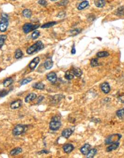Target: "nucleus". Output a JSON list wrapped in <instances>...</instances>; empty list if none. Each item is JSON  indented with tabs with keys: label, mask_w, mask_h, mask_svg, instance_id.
Here are the masks:
<instances>
[{
	"label": "nucleus",
	"mask_w": 124,
	"mask_h": 158,
	"mask_svg": "<svg viewBox=\"0 0 124 158\" xmlns=\"http://www.w3.org/2000/svg\"><path fill=\"white\" fill-rule=\"evenodd\" d=\"M81 31H82L81 29H75L74 30H72L70 32V35L72 36H76V35L79 34V33L81 32Z\"/></svg>",
	"instance_id": "obj_31"
},
{
	"label": "nucleus",
	"mask_w": 124,
	"mask_h": 158,
	"mask_svg": "<svg viewBox=\"0 0 124 158\" xmlns=\"http://www.w3.org/2000/svg\"><path fill=\"white\" fill-rule=\"evenodd\" d=\"M44 48V44L41 41H38L33 44L32 46L29 47L27 50V52L28 54H32L36 52L37 51H39L41 50H42Z\"/></svg>",
	"instance_id": "obj_1"
},
{
	"label": "nucleus",
	"mask_w": 124,
	"mask_h": 158,
	"mask_svg": "<svg viewBox=\"0 0 124 158\" xmlns=\"http://www.w3.org/2000/svg\"><path fill=\"white\" fill-rule=\"evenodd\" d=\"M33 87L38 90H43L45 87V85L42 82H38L33 85Z\"/></svg>",
	"instance_id": "obj_20"
},
{
	"label": "nucleus",
	"mask_w": 124,
	"mask_h": 158,
	"mask_svg": "<svg viewBox=\"0 0 124 158\" xmlns=\"http://www.w3.org/2000/svg\"><path fill=\"white\" fill-rule=\"evenodd\" d=\"M66 16V13L64 12H61L60 13H59V15H57V17H60V18H62V17H64Z\"/></svg>",
	"instance_id": "obj_39"
},
{
	"label": "nucleus",
	"mask_w": 124,
	"mask_h": 158,
	"mask_svg": "<svg viewBox=\"0 0 124 158\" xmlns=\"http://www.w3.org/2000/svg\"><path fill=\"white\" fill-rule=\"evenodd\" d=\"M91 150V145L89 144H85V145L81 147V148L80 149V151H81V153L83 154V155H86L87 154L89 153V152L90 151V150Z\"/></svg>",
	"instance_id": "obj_9"
},
{
	"label": "nucleus",
	"mask_w": 124,
	"mask_h": 158,
	"mask_svg": "<svg viewBox=\"0 0 124 158\" xmlns=\"http://www.w3.org/2000/svg\"><path fill=\"white\" fill-rule=\"evenodd\" d=\"M44 99V97L43 96H40L39 98H38V100H37V102L38 103H40L41 102L43 101V99Z\"/></svg>",
	"instance_id": "obj_40"
},
{
	"label": "nucleus",
	"mask_w": 124,
	"mask_h": 158,
	"mask_svg": "<svg viewBox=\"0 0 124 158\" xmlns=\"http://www.w3.org/2000/svg\"><path fill=\"white\" fill-rule=\"evenodd\" d=\"M117 116L120 119H123L124 118V108L118 110L117 112Z\"/></svg>",
	"instance_id": "obj_29"
},
{
	"label": "nucleus",
	"mask_w": 124,
	"mask_h": 158,
	"mask_svg": "<svg viewBox=\"0 0 124 158\" xmlns=\"http://www.w3.org/2000/svg\"><path fill=\"white\" fill-rule=\"evenodd\" d=\"M97 153V149L93 148L90 150V151L89 152V153L87 154L86 158H94V156L96 155V154Z\"/></svg>",
	"instance_id": "obj_23"
},
{
	"label": "nucleus",
	"mask_w": 124,
	"mask_h": 158,
	"mask_svg": "<svg viewBox=\"0 0 124 158\" xmlns=\"http://www.w3.org/2000/svg\"><path fill=\"white\" fill-rule=\"evenodd\" d=\"M76 52V51H75V47L74 45L73 46L72 48V50H71V53H72V54H75Z\"/></svg>",
	"instance_id": "obj_41"
},
{
	"label": "nucleus",
	"mask_w": 124,
	"mask_h": 158,
	"mask_svg": "<svg viewBox=\"0 0 124 158\" xmlns=\"http://www.w3.org/2000/svg\"><path fill=\"white\" fill-rule=\"evenodd\" d=\"M68 3H69L68 0H62V1L57 3V4L59 6H66V5H67Z\"/></svg>",
	"instance_id": "obj_35"
},
{
	"label": "nucleus",
	"mask_w": 124,
	"mask_h": 158,
	"mask_svg": "<svg viewBox=\"0 0 124 158\" xmlns=\"http://www.w3.org/2000/svg\"><path fill=\"white\" fill-rule=\"evenodd\" d=\"M122 136L120 134L117 133V134L111 135L109 137H107L105 140V144H111L118 142L121 138Z\"/></svg>",
	"instance_id": "obj_4"
},
{
	"label": "nucleus",
	"mask_w": 124,
	"mask_h": 158,
	"mask_svg": "<svg viewBox=\"0 0 124 158\" xmlns=\"http://www.w3.org/2000/svg\"><path fill=\"white\" fill-rule=\"evenodd\" d=\"M8 94V92L6 90H2L0 91V97H3Z\"/></svg>",
	"instance_id": "obj_36"
},
{
	"label": "nucleus",
	"mask_w": 124,
	"mask_h": 158,
	"mask_svg": "<svg viewBox=\"0 0 124 158\" xmlns=\"http://www.w3.org/2000/svg\"><path fill=\"white\" fill-rule=\"evenodd\" d=\"M36 97H37V96H36V94L31 93L26 97L25 98V102L26 103H29L31 101H32L34 99H35Z\"/></svg>",
	"instance_id": "obj_14"
},
{
	"label": "nucleus",
	"mask_w": 124,
	"mask_h": 158,
	"mask_svg": "<svg viewBox=\"0 0 124 158\" xmlns=\"http://www.w3.org/2000/svg\"><path fill=\"white\" fill-rule=\"evenodd\" d=\"M38 3H39L40 5L44 6H46L47 5V2L45 1V0H39V1H38Z\"/></svg>",
	"instance_id": "obj_37"
},
{
	"label": "nucleus",
	"mask_w": 124,
	"mask_h": 158,
	"mask_svg": "<svg viewBox=\"0 0 124 158\" xmlns=\"http://www.w3.org/2000/svg\"><path fill=\"white\" fill-rule=\"evenodd\" d=\"M109 55V52L107 51H101L98 52L97 54V56L98 58H104V57H107Z\"/></svg>",
	"instance_id": "obj_28"
},
{
	"label": "nucleus",
	"mask_w": 124,
	"mask_h": 158,
	"mask_svg": "<svg viewBox=\"0 0 124 158\" xmlns=\"http://www.w3.org/2000/svg\"><path fill=\"white\" fill-rule=\"evenodd\" d=\"M65 78L68 80H71L74 78V74L73 73L72 71H67L65 73V75H64Z\"/></svg>",
	"instance_id": "obj_22"
},
{
	"label": "nucleus",
	"mask_w": 124,
	"mask_h": 158,
	"mask_svg": "<svg viewBox=\"0 0 124 158\" xmlns=\"http://www.w3.org/2000/svg\"><path fill=\"white\" fill-rule=\"evenodd\" d=\"M44 65L45 69L50 70L52 67H53V61H52L51 59H47V60L45 62L44 64Z\"/></svg>",
	"instance_id": "obj_16"
},
{
	"label": "nucleus",
	"mask_w": 124,
	"mask_h": 158,
	"mask_svg": "<svg viewBox=\"0 0 124 158\" xmlns=\"http://www.w3.org/2000/svg\"><path fill=\"white\" fill-rule=\"evenodd\" d=\"M72 133H73L72 129H71V128H67V129H66L63 131L62 133V136L64 137V138H70V136L72 135Z\"/></svg>",
	"instance_id": "obj_12"
},
{
	"label": "nucleus",
	"mask_w": 124,
	"mask_h": 158,
	"mask_svg": "<svg viewBox=\"0 0 124 158\" xmlns=\"http://www.w3.org/2000/svg\"><path fill=\"white\" fill-rule=\"evenodd\" d=\"M63 148L64 151L66 153L69 154L74 150V147L73 146V145L71 144H67L64 145Z\"/></svg>",
	"instance_id": "obj_13"
},
{
	"label": "nucleus",
	"mask_w": 124,
	"mask_h": 158,
	"mask_svg": "<svg viewBox=\"0 0 124 158\" xmlns=\"http://www.w3.org/2000/svg\"><path fill=\"white\" fill-rule=\"evenodd\" d=\"M90 64L92 67H97V66H98L99 65L98 63V60L97 59H95V58L91 59V60L90 62Z\"/></svg>",
	"instance_id": "obj_32"
},
{
	"label": "nucleus",
	"mask_w": 124,
	"mask_h": 158,
	"mask_svg": "<svg viewBox=\"0 0 124 158\" xmlns=\"http://www.w3.org/2000/svg\"><path fill=\"white\" fill-rule=\"evenodd\" d=\"M95 6L98 8H103L105 5V0H94Z\"/></svg>",
	"instance_id": "obj_17"
},
{
	"label": "nucleus",
	"mask_w": 124,
	"mask_h": 158,
	"mask_svg": "<svg viewBox=\"0 0 124 158\" xmlns=\"http://www.w3.org/2000/svg\"><path fill=\"white\" fill-rule=\"evenodd\" d=\"M72 71L73 72V73H74V75H75V76L77 77H80L83 74L82 71V70L79 68H73Z\"/></svg>",
	"instance_id": "obj_21"
},
{
	"label": "nucleus",
	"mask_w": 124,
	"mask_h": 158,
	"mask_svg": "<svg viewBox=\"0 0 124 158\" xmlns=\"http://www.w3.org/2000/svg\"><path fill=\"white\" fill-rule=\"evenodd\" d=\"M27 126L22 124H18L15 126L12 131V133L15 136H19L25 131Z\"/></svg>",
	"instance_id": "obj_5"
},
{
	"label": "nucleus",
	"mask_w": 124,
	"mask_h": 158,
	"mask_svg": "<svg viewBox=\"0 0 124 158\" xmlns=\"http://www.w3.org/2000/svg\"><path fill=\"white\" fill-rule=\"evenodd\" d=\"M119 145H120V143H118V141L116 142V143L111 144V145H110V146L108 147L107 148H106V151H107V152H111L112 151L116 150V149L118 147H119Z\"/></svg>",
	"instance_id": "obj_15"
},
{
	"label": "nucleus",
	"mask_w": 124,
	"mask_h": 158,
	"mask_svg": "<svg viewBox=\"0 0 124 158\" xmlns=\"http://www.w3.org/2000/svg\"><path fill=\"white\" fill-rule=\"evenodd\" d=\"M40 35V33L39 31H35L32 34V39L33 40H36V39L39 38Z\"/></svg>",
	"instance_id": "obj_33"
},
{
	"label": "nucleus",
	"mask_w": 124,
	"mask_h": 158,
	"mask_svg": "<svg viewBox=\"0 0 124 158\" xmlns=\"http://www.w3.org/2000/svg\"><path fill=\"white\" fill-rule=\"evenodd\" d=\"M9 25V21L8 16L5 14H3L0 19V31L5 32L7 30Z\"/></svg>",
	"instance_id": "obj_3"
},
{
	"label": "nucleus",
	"mask_w": 124,
	"mask_h": 158,
	"mask_svg": "<svg viewBox=\"0 0 124 158\" xmlns=\"http://www.w3.org/2000/svg\"><path fill=\"white\" fill-rule=\"evenodd\" d=\"M7 36L6 35H0V48L3 46V45L4 44L5 40L6 39Z\"/></svg>",
	"instance_id": "obj_30"
},
{
	"label": "nucleus",
	"mask_w": 124,
	"mask_h": 158,
	"mask_svg": "<svg viewBox=\"0 0 124 158\" xmlns=\"http://www.w3.org/2000/svg\"><path fill=\"white\" fill-rule=\"evenodd\" d=\"M22 150L21 148L20 147H18V148H16L15 149H13V150H12L10 151V155L12 156H16L18 155L19 154H20L21 152H22Z\"/></svg>",
	"instance_id": "obj_19"
},
{
	"label": "nucleus",
	"mask_w": 124,
	"mask_h": 158,
	"mask_svg": "<svg viewBox=\"0 0 124 158\" xmlns=\"http://www.w3.org/2000/svg\"><path fill=\"white\" fill-rule=\"evenodd\" d=\"M13 80L12 78H6V79H5L3 82V86L5 87L9 86L10 85H12V83H13Z\"/></svg>",
	"instance_id": "obj_24"
},
{
	"label": "nucleus",
	"mask_w": 124,
	"mask_h": 158,
	"mask_svg": "<svg viewBox=\"0 0 124 158\" xmlns=\"http://www.w3.org/2000/svg\"><path fill=\"white\" fill-rule=\"evenodd\" d=\"M22 55H23V53H22V51L20 49H17L16 51L15 54V57L16 59H20L22 57Z\"/></svg>",
	"instance_id": "obj_27"
},
{
	"label": "nucleus",
	"mask_w": 124,
	"mask_h": 158,
	"mask_svg": "<svg viewBox=\"0 0 124 158\" xmlns=\"http://www.w3.org/2000/svg\"><path fill=\"white\" fill-rule=\"evenodd\" d=\"M32 12L29 9H24L22 11V15L25 17H27V18H31V16H32Z\"/></svg>",
	"instance_id": "obj_18"
},
{
	"label": "nucleus",
	"mask_w": 124,
	"mask_h": 158,
	"mask_svg": "<svg viewBox=\"0 0 124 158\" xmlns=\"http://www.w3.org/2000/svg\"><path fill=\"white\" fill-rule=\"evenodd\" d=\"M40 62V58L39 57H36L33 59V60L31 61L29 63L28 66L29 68L31 70H34L36 68V67H37V64H39V63Z\"/></svg>",
	"instance_id": "obj_7"
},
{
	"label": "nucleus",
	"mask_w": 124,
	"mask_h": 158,
	"mask_svg": "<svg viewBox=\"0 0 124 158\" xmlns=\"http://www.w3.org/2000/svg\"><path fill=\"white\" fill-rule=\"evenodd\" d=\"M47 78L51 83H55L57 80V75L54 72H51L47 74Z\"/></svg>",
	"instance_id": "obj_8"
},
{
	"label": "nucleus",
	"mask_w": 124,
	"mask_h": 158,
	"mask_svg": "<svg viewBox=\"0 0 124 158\" xmlns=\"http://www.w3.org/2000/svg\"><path fill=\"white\" fill-rule=\"evenodd\" d=\"M32 80V78H30V77H29V78H25L24 79H23L21 81V85H26V84L28 83L29 82H31Z\"/></svg>",
	"instance_id": "obj_34"
},
{
	"label": "nucleus",
	"mask_w": 124,
	"mask_h": 158,
	"mask_svg": "<svg viewBox=\"0 0 124 158\" xmlns=\"http://www.w3.org/2000/svg\"><path fill=\"white\" fill-rule=\"evenodd\" d=\"M51 1H56V0H51Z\"/></svg>",
	"instance_id": "obj_43"
},
{
	"label": "nucleus",
	"mask_w": 124,
	"mask_h": 158,
	"mask_svg": "<svg viewBox=\"0 0 124 158\" xmlns=\"http://www.w3.org/2000/svg\"><path fill=\"white\" fill-rule=\"evenodd\" d=\"M39 24H36V25H34V24L31 23H26L24 25L23 27H22V29L25 33H28L30 32L31 31L35 30L36 29L38 28L39 27Z\"/></svg>",
	"instance_id": "obj_6"
},
{
	"label": "nucleus",
	"mask_w": 124,
	"mask_h": 158,
	"mask_svg": "<svg viewBox=\"0 0 124 158\" xmlns=\"http://www.w3.org/2000/svg\"><path fill=\"white\" fill-rule=\"evenodd\" d=\"M88 5H89V2L87 1H84L83 2H82L78 7V10H82L85 8H86Z\"/></svg>",
	"instance_id": "obj_26"
},
{
	"label": "nucleus",
	"mask_w": 124,
	"mask_h": 158,
	"mask_svg": "<svg viewBox=\"0 0 124 158\" xmlns=\"http://www.w3.org/2000/svg\"><path fill=\"white\" fill-rule=\"evenodd\" d=\"M117 13L120 14V15H123V14H124V8H123V7H121V8H120L119 9H118Z\"/></svg>",
	"instance_id": "obj_38"
},
{
	"label": "nucleus",
	"mask_w": 124,
	"mask_h": 158,
	"mask_svg": "<svg viewBox=\"0 0 124 158\" xmlns=\"http://www.w3.org/2000/svg\"><path fill=\"white\" fill-rule=\"evenodd\" d=\"M22 104V101L21 99H17L16 101H15L13 102L11 104H10V108L12 109H16L21 107Z\"/></svg>",
	"instance_id": "obj_10"
},
{
	"label": "nucleus",
	"mask_w": 124,
	"mask_h": 158,
	"mask_svg": "<svg viewBox=\"0 0 124 158\" xmlns=\"http://www.w3.org/2000/svg\"><path fill=\"white\" fill-rule=\"evenodd\" d=\"M49 152L48 151H46V150H43L41 151L40 152V154H48Z\"/></svg>",
	"instance_id": "obj_42"
},
{
	"label": "nucleus",
	"mask_w": 124,
	"mask_h": 158,
	"mask_svg": "<svg viewBox=\"0 0 124 158\" xmlns=\"http://www.w3.org/2000/svg\"><path fill=\"white\" fill-rule=\"evenodd\" d=\"M57 24V22L56 21L49 22H47V23L43 24V25L41 26V28H49L53 27V25H55V24Z\"/></svg>",
	"instance_id": "obj_25"
},
{
	"label": "nucleus",
	"mask_w": 124,
	"mask_h": 158,
	"mask_svg": "<svg viewBox=\"0 0 124 158\" xmlns=\"http://www.w3.org/2000/svg\"><path fill=\"white\" fill-rule=\"evenodd\" d=\"M101 90L104 93L107 94L110 92V85L109 83L107 82H104L101 85Z\"/></svg>",
	"instance_id": "obj_11"
},
{
	"label": "nucleus",
	"mask_w": 124,
	"mask_h": 158,
	"mask_svg": "<svg viewBox=\"0 0 124 158\" xmlns=\"http://www.w3.org/2000/svg\"><path fill=\"white\" fill-rule=\"evenodd\" d=\"M60 118L59 116H55L52 119L50 123V128L52 131H57L60 128L62 124L60 122Z\"/></svg>",
	"instance_id": "obj_2"
}]
</instances>
